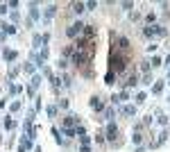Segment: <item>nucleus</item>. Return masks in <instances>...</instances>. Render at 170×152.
<instances>
[{
	"label": "nucleus",
	"mask_w": 170,
	"mask_h": 152,
	"mask_svg": "<svg viewBox=\"0 0 170 152\" xmlns=\"http://www.w3.org/2000/svg\"><path fill=\"white\" fill-rule=\"evenodd\" d=\"M82 32H84V25H82V23H73V25L66 30V34L70 36V39H73V36H77V34H82Z\"/></svg>",
	"instance_id": "f257e3e1"
},
{
	"label": "nucleus",
	"mask_w": 170,
	"mask_h": 152,
	"mask_svg": "<svg viewBox=\"0 0 170 152\" xmlns=\"http://www.w3.org/2000/svg\"><path fill=\"white\" fill-rule=\"evenodd\" d=\"M107 141H111V143H113V141H116V136H118V127L113 125V123H109V127H107Z\"/></svg>",
	"instance_id": "f03ea898"
},
{
	"label": "nucleus",
	"mask_w": 170,
	"mask_h": 152,
	"mask_svg": "<svg viewBox=\"0 0 170 152\" xmlns=\"http://www.w3.org/2000/svg\"><path fill=\"white\" fill-rule=\"evenodd\" d=\"M91 107H93V109H98V111H102L104 102H102L100 98H98V95H93V98H91Z\"/></svg>",
	"instance_id": "7ed1b4c3"
},
{
	"label": "nucleus",
	"mask_w": 170,
	"mask_h": 152,
	"mask_svg": "<svg viewBox=\"0 0 170 152\" xmlns=\"http://www.w3.org/2000/svg\"><path fill=\"white\" fill-rule=\"evenodd\" d=\"M70 7H73V11H75V14H82V11H84V2H73V5H70Z\"/></svg>",
	"instance_id": "20e7f679"
},
{
	"label": "nucleus",
	"mask_w": 170,
	"mask_h": 152,
	"mask_svg": "<svg viewBox=\"0 0 170 152\" xmlns=\"http://www.w3.org/2000/svg\"><path fill=\"white\" fill-rule=\"evenodd\" d=\"M136 80H138L136 75H129V80L125 82V86H127V89H129V86H134V84H136Z\"/></svg>",
	"instance_id": "39448f33"
},
{
	"label": "nucleus",
	"mask_w": 170,
	"mask_h": 152,
	"mask_svg": "<svg viewBox=\"0 0 170 152\" xmlns=\"http://www.w3.org/2000/svg\"><path fill=\"white\" fill-rule=\"evenodd\" d=\"M123 114H125V116H132V114H136V107H125Z\"/></svg>",
	"instance_id": "423d86ee"
},
{
	"label": "nucleus",
	"mask_w": 170,
	"mask_h": 152,
	"mask_svg": "<svg viewBox=\"0 0 170 152\" xmlns=\"http://www.w3.org/2000/svg\"><path fill=\"white\" fill-rule=\"evenodd\" d=\"M2 30H5V32H7V34H14V32H16V30H14V25H7V23L2 25Z\"/></svg>",
	"instance_id": "0eeeda50"
},
{
	"label": "nucleus",
	"mask_w": 170,
	"mask_h": 152,
	"mask_svg": "<svg viewBox=\"0 0 170 152\" xmlns=\"http://www.w3.org/2000/svg\"><path fill=\"white\" fill-rule=\"evenodd\" d=\"M14 57H16L14 50H5V59H14Z\"/></svg>",
	"instance_id": "6e6552de"
},
{
	"label": "nucleus",
	"mask_w": 170,
	"mask_h": 152,
	"mask_svg": "<svg viewBox=\"0 0 170 152\" xmlns=\"http://www.w3.org/2000/svg\"><path fill=\"white\" fill-rule=\"evenodd\" d=\"M104 139H107V136H104V134H102V132H98V136H95V141H98V143H104Z\"/></svg>",
	"instance_id": "1a4fd4ad"
},
{
	"label": "nucleus",
	"mask_w": 170,
	"mask_h": 152,
	"mask_svg": "<svg viewBox=\"0 0 170 152\" xmlns=\"http://www.w3.org/2000/svg\"><path fill=\"white\" fill-rule=\"evenodd\" d=\"M161 89H163V84H161V82H157V84H154V89H152V91H154V93H159V91H161Z\"/></svg>",
	"instance_id": "9d476101"
},
{
	"label": "nucleus",
	"mask_w": 170,
	"mask_h": 152,
	"mask_svg": "<svg viewBox=\"0 0 170 152\" xmlns=\"http://www.w3.org/2000/svg\"><path fill=\"white\" fill-rule=\"evenodd\" d=\"M5 127H7V129H11V127H14V120H9V118H5Z\"/></svg>",
	"instance_id": "9b49d317"
}]
</instances>
